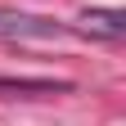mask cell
I'll list each match as a JSON object with an SVG mask.
<instances>
[{
  "label": "cell",
  "mask_w": 126,
  "mask_h": 126,
  "mask_svg": "<svg viewBox=\"0 0 126 126\" xmlns=\"http://www.w3.org/2000/svg\"><path fill=\"white\" fill-rule=\"evenodd\" d=\"M0 36H5V41H23V36L50 41V36H59V27H54V23H45V18H32V14L0 9Z\"/></svg>",
  "instance_id": "1"
},
{
  "label": "cell",
  "mask_w": 126,
  "mask_h": 126,
  "mask_svg": "<svg viewBox=\"0 0 126 126\" xmlns=\"http://www.w3.org/2000/svg\"><path fill=\"white\" fill-rule=\"evenodd\" d=\"M86 27H90V32H104V36H122V32H126L122 14H108V9H94V14H86Z\"/></svg>",
  "instance_id": "2"
}]
</instances>
